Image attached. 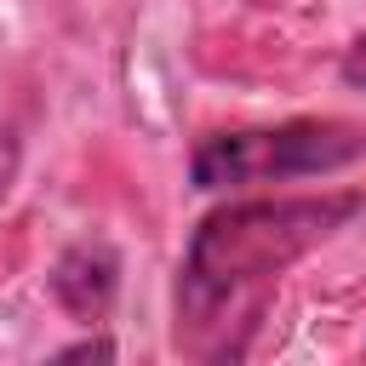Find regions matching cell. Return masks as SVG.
Listing matches in <instances>:
<instances>
[{
    "label": "cell",
    "mask_w": 366,
    "mask_h": 366,
    "mask_svg": "<svg viewBox=\"0 0 366 366\" xmlns=\"http://www.w3.org/2000/svg\"><path fill=\"white\" fill-rule=\"evenodd\" d=\"M114 292H120V252L109 240H74L51 263V297L80 326H103V315L114 309Z\"/></svg>",
    "instance_id": "cell-3"
},
{
    "label": "cell",
    "mask_w": 366,
    "mask_h": 366,
    "mask_svg": "<svg viewBox=\"0 0 366 366\" xmlns=\"http://www.w3.org/2000/svg\"><path fill=\"white\" fill-rule=\"evenodd\" d=\"M57 360H114V343H109V337H86V343L57 349Z\"/></svg>",
    "instance_id": "cell-4"
},
{
    "label": "cell",
    "mask_w": 366,
    "mask_h": 366,
    "mask_svg": "<svg viewBox=\"0 0 366 366\" xmlns=\"http://www.w3.org/2000/svg\"><path fill=\"white\" fill-rule=\"evenodd\" d=\"M343 80L366 92V34H360V40H355V46L343 51Z\"/></svg>",
    "instance_id": "cell-5"
},
{
    "label": "cell",
    "mask_w": 366,
    "mask_h": 366,
    "mask_svg": "<svg viewBox=\"0 0 366 366\" xmlns=\"http://www.w3.org/2000/svg\"><path fill=\"white\" fill-rule=\"evenodd\" d=\"M360 212V194H303V200H240L200 217L183 274H177V349L200 360L240 355L229 326H257L263 292L280 269L315 252Z\"/></svg>",
    "instance_id": "cell-1"
},
{
    "label": "cell",
    "mask_w": 366,
    "mask_h": 366,
    "mask_svg": "<svg viewBox=\"0 0 366 366\" xmlns=\"http://www.w3.org/2000/svg\"><path fill=\"white\" fill-rule=\"evenodd\" d=\"M366 154V126L349 120H286V126H246V132H212L194 149V183L200 189H234V183H280L309 172H337Z\"/></svg>",
    "instance_id": "cell-2"
},
{
    "label": "cell",
    "mask_w": 366,
    "mask_h": 366,
    "mask_svg": "<svg viewBox=\"0 0 366 366\" xmlns=\"http://www.w3.org/2000/svg\"><path fill=\"white\" fill-rule=\"evenodd\" d=\"M11 172H17V137H11V132H0V194H6Z\"/></svg>",
    "instance_id": "cell-6"
}]
</instances>
